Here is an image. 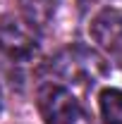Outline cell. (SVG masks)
I'll use <instances>...</instances> for the list:
<instances>
[{
  "label": "cell",
  "mask_w": 122,
  "mask_h": 124,
  "mask_svg": "<svg viewBox=\"0 0 122 124\" xmlns=\"http://www.w3.org/2000/svg\"><path fill=\"white\" fill-rule=\"evenodd\" d=\"M38 110L46 124H91V117L77 98L58 84H46L38 91Z\"/></svg>",
  "instance_id": "6da1fadb"
},
{
  "label": "cell",
  "mask_w": 122,
  "mask_h": 124,
  "mask_svg": "<svg viewBox=\"0 0 122 124\" xmlns=\"http://www.w3.org/2000/svg\"><path fill=\"white\" fill-rule=\"evenodd\" d=\"M53 69L72 84H93L98 77L105 74L103 60L96 53L86 50V48H79V46L62 50L53 62Z\"/></svg>",
  "instance_id": "7a4b0ae2"
},
{
  "label": "cell",
  "mask_w": 122,
  "mask_h": 124,
  "mask_svg": "<svg viewBox=\"0 0 122 124\" xmlns=\"http://www.w3.org/2000/svg\"><path fill=\"white\" fill-rule=\"evenodd\" d=\"M0 50L17 62H26L38 53V38L31 26L7 17L0 22Z\"/></svg>",
  "instance_id": "3957f363"
},
{
  "label": "cell",
  "mask_w": 122,
  "mask_h": 124,
  "mask_svg": "<svg viewBox=\"0 0 122 124\" xmlns=\"http://www.w3.org/2000/svg\"><path fill=\"white\" fill-rule=\"evenodd\" d=\"M91 36L96 43H101L122 62V12L117 10L101 12L91 24Z\"/></svg>",
  "instance_id": "277c9868"
},
{
  "label": "cell",
  "mask_w": 122,
  "mask_h": 124,
  "mask_svg": "<svg viewBox=\"0 0 122 124\" xmlns=\"http://www.w3.org/2000/svg\"><path fill=\"white\" fill-rule=\"evenodd\" d=\"M98 108L105 124H122V91L120 88H103L98 95Z\"/></svg>",
  "instance_id": "5b68a950"
},
{
  "label": "cell",
  "mask_w": 122,
  "mask_h": 124,
  "mask_svg": "<svg viewBox=\"0 0 122 124\" xmlns=\"http://www.w3.org/2000/svg\"><path fill=\"white\" fill-rule=\"evenodd\" d=\"M55 2L58 0H19L22 12L31 26H46L55 12Z\"/></svg>",
  "instance_id": "8992f818"
},
{
  "label": "cell",
  "mask_w": 122,
  "mask_h": 124,
  "mask_svg": "<svg viewBox=\"0 0 122 124\" xmlns=\"http://www.w3.org/2000/svg\"><path fill=\"white\" fill-rule=\"evenodd\" d=\"M81 2H89V0H81Z\"/></svg>",
  "instance_id": "52a82bcc"
}]
</instances>
